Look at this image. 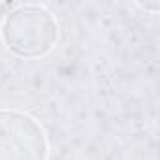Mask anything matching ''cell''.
Listing matches in <instances>:
<instances>
[{
    "mask_svg": "<svg viewBox=\"0 0 160 160\" xmlns=\"http://www.w3.org/2000/svg\"><path fill=\"white\" fill-rule=\"evenodd\" d=\"M0 38L19 58H42L58 42V23L47 8L21 4L4 17Z\"/></svg>",
    "mask_w": 160,
    "mask_h": 160,
    "instance_id": "cell-1",
    "label": "cell"
},
{
    "mask_svg": "<svg viewBox=\"0 0 160 160\" xmlns=\"http://www.w3.org/2000/svg\"><path fill=\"white\" fill-rule=\"evenodd\" d=\"M49 141L38 119L19 109H0V160H47Z\"/></svg>",
    "mask_w": 160,
    "mask_h": 160,
    "instance_id": "cell-2",
    "label": "cell"
}]
</instances>
